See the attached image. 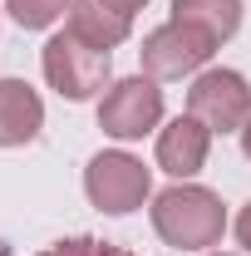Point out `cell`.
Wrapping results in <instances>:
<instances>
[{
	"label": "cell",
	"instance_id": "6da1fadb",
	"mask_svg": "<svg viewBox=\"0 0 251 256\" xmlns=\"http://www.w3.org/2000/svg\"><path fill=\"white\" fill-rule=\"evenodd\" d=\"M153 226L168 246H182V252H202V246H217L222 232H226V212H222L217 192L207 188H168L153 197Z\"/></svg>",
	"mask_w": 251,
	"mask_h": 256
},
{
	"label": "cell",
	"instance_id": "7a4b0ae2",
	"mask_svg": "<svg viewBox=\"0 0 251 256\" xmlns=\"http://www.w3.org/2000/svg\"><path fill=\"white\" fill-rule=\"evenodd\" d=\"M44 79L60 89V98L84 104L108 79V50H94V44H84L74 30H64V34H54L44 44Z\"/></svg>",
	"mask_w": 251,
	"mask_h": 256
},
{
	"label": "cell",
	"instance_id": "3957f363",
	"mask_svg": "<svg viewBox=\"0 0 251 256\" xmlns=\"http://www.w3.org/2000/svg\"><path fill=\"white\" fill-rule=\"evenodd\" d=\"M84 192H89V202H94L98 212L124 217V212H133V207L148 202L153 178H148V168L133 158V153H98L84 168Z\"/></svg>",
	"mask_w": 251,
	"mask_h": 256
},
{
	"label": "cell",
	"instance_id": "277c9868",
	"mask_svg": "<svg viewBox=\"0 0 251 256\" xmlns=\"http://www.w3.org/2000/svg\"><path fill=\"white\" fill-rule=\"evenodd\" d=\"M188 114L212 133H242V124L251 118V84L236 69H207L188 89Z\"/></svg>",
	"mask_w": 251,
	"mask_h": 256
},
{
	"label": "cell",
	"instance_id": "5b68a950",
	"mask_svg": "<svg viewBox=\"0 0 251 256\" xmlns=\"http://www.w3.org/2000/svg\"><path fill=\"white\" fill-rule=\"evenodd\" d=\"M162 118V89H158L153 79H143V74H133V79H118L104 104H98V128L108 133V138H143L148 128H158Z\"/></svg>",
	"mask_w": 251,
	"mask_h": 256
},
{
	"label": "cell",
	"instance_id": "8992f818",
	"mask_svg": "<svg viewBox=\"0 0 251 256\" xmlns=\"http://www.w3.org/2000/svg\"><path fill=\"white\" fill-rule=\"evenodd\" d=\"M212 50H217L212 34L168 20V25H158V30L143 40L138 54H143V69H148L153 79H182V74H192V69H202V64L212 60Z\"/></svg>",
	"mask_w": 251,
	"mask_h": 256
},
{
	"label": "cell",
	"instance_id": "52a82bcc",
	"mask_svg": "<svg viewBox=\"0 0 251 256\" xmlns=\"http://www.w3.org/2000/svg\"><path fill=\"white\" fill-rule=\"evenodd\" d=\"M207 148H212V128L202 118H192V114L188 118H172L158 133V168L172 172V178H192V172H202Z\"/></svg>",
	"mask_w": 251,
	"mask_h": 256
},
{
	"label": "cell",
	"instance_id": "ba28073f",
	"mask_svg": "<svg viewBox=\"0 0 251 256\" xmlns=\"http://www.w3.org/2000/svg\"><path fill=\"white\" fill-rule=\"evenodd\" d=\"M44 124V104L25 79H0V148L30 143Z\"/></svg>",
	"mask_w": 251,
	"mask_h": 256
},
{
	"label": "cell",
	"instance_id": "9c48e42d",
	"mask_svg": "<svg viewBox=\"0 0 251 256\" xmlns=\"http://www.w3.org/2000/svg\"><path fill=\"white\" fill-rule=\"evenodd\" d=\"M69 30L79 34L84 44H94V50H114V44L128 40L133 15L114 10L108 0H69Z\"/></svg>",
	"mask_w": 251,
	"mask_h": 256
},
{
	"label": "cell",
	"instance_id": "30bf717a",
	"mask_svg": "<svg viewBox=\"0 0 251 256\" xmlns=\"http://www.w3.org/2000/svg\"><path fill=\"white\" fill-rule=\"evenodd\" d=\"M172 20L212 34L222 44V40H232L236 25H242V0H172Z\"/></svg>",
	"mask_w": 251,
	"mask_h": 256
},
{
	"label": "cell",
	"instance_id": "8fae6325",
	"mask_svg": "<svg viewBox=\"0 0 251 256\" xmlns=\"http://www.w3.org/2000/svg\"><path fill=\"white\" fill-rule=\"evenodd\" d=\"M5 5H10V15L25 30H44V25H54L64 10H69V0H5Z\"/></svg>",
	"mask_w": 251,
	"mask_h": 256
},
{
	"label": "cell",
	"instance_id": "7c38bea8",
	"mask_svg": "<svg viewBox=\"0 0 251 256\" xmlns=\"http://www.w3.org/2000/svg\"><path fill=\"white\" fill-rule=\"evenodd\" d=\"M34 256H133V252L114 246V242H98V236H69V242H54Z\"/></svg>",
	"mask_w": 251,
	"mask_h": 256
},
{
	"label": "cell",
	"instance_id": "4fadbf2b",
	"mask_svg": "<svg viewBox=\"0 0 251 256\" xmlns=\"http://www.w3.org/2000/svg\"><path fill=\"white\" fill-rule=\"evenodd\" d=\"M236 242H242V246L251 252V202L242 207V217H236Z\"/></svg>",
	"mask_w": 251,
	"mask_h": 256
},
{
	"label": "cell",
	"instance_id": "5bb4252c",
	"mask_svg": "<svg viewBox=\"0 0 251 256\" xmlns=\"http://www.w3.org/2000/svg\"><path fill=\"white\" fill-rule=\"evenodd\" d=\"M108 5H114V10H124V15H133V10H143L148 0H108Z\"/></svg>",
	"mask_w": 251,
	"mask_h": 256
},
{
	"label": "cell",
	"instance_id": "9a60e30c",
	"mask_svg": "<svg viewBox=\"0 0 251 256\" xmlns=\"http://www.w3.org/2000/svg\"><path fill=\"white\" fill-rule=\"evenodd\" d=\"M242 153H246V158H251V118H246V124H242Z\"/></svg>",
	"mask_w": 251,
	"mask_h": 256
}]
</instances>
